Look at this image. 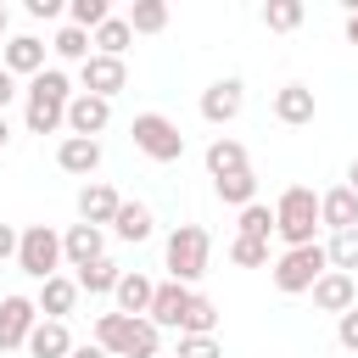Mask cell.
Here are the masks:
<instances>
[{"label":"cell","instance_id":"cell-23","mask_svg":"<svg viewBox=\"0 0 358 358\" xmlns=\"http://www.w3.org/2000/svg\"><path fill=\"white\" fill-rule=\"evenodd\" d=\"M151 291H157V280H145V274H123L117 280V313H129V319H145V308H151Z\"/></svg>","mask_w":358,"mask_h":358},{"label":"cell","instance_id":"cell-8","mask_svg":"<svg viewBox=\"0 0 358 358\" xmlns=\"http://www.w3.org/2000/svg\"><path fill=\"white\" fill-rule=\"evenodd\" d=\"M34 324H39L34 296H22V291L0 296V358H11L17 347H28V330H34Z\"/></svg>","mask_w":358,"mask_h":358},{"label":"cell","instance_id":"cell-46","mask_svg":"<svg viewBox=\"0 0 358 358\" xmlns=\"http://www.w3.org/2000/svg\"><path fill=\"white\" fill-rule=\"evenodd\" d=\"M352 358H358V352H352Z\"/></svg>","mask_w":358,"mask_h":358},{"label":"cell","instance_id":"cell-4","mask_svg":"<svg viewBox=\"0 0 358 358\" xmlns=\"http://www.w3.org/2000/svg\"><path fill=\"white\" fill-rule=\"evenodd\" d=\"M207 257H213V235H207L201 224H179V229L162 241V263H168V274H173L179 285H196V280L207 274Z\"/></svg>","mask_w":358,"mask_h":358},{"label":"cell","instance_id":"cell-31","mask_svg":"<svg viewBox=\"0 0 358 358\" xmlns=\"http://www.w3.org/2000/svg\"><path fill=\"white\" fill-rule=\"evenodd\" d=\"M263 28H268V34L302 28V0H268V6H263Z\"/></svg>","mask_w":358,"mask_h":358},{"label":"cell","instance_id":"cell-5","mask_svg":"<svg viewBox=\"0 0 358 358\" xmlns=\"http://www.w3.org/2000/svg\"><path fill=\"white\" fill-rule=\"evenodd\" d=\"M17 268H22L28 280H50V274H62V235H56L50 224H28V229H17Z\"/></svg>","mask_w":358,"mask_h":358},{"label":"cell","instance_id":"cell-2","mask_svg":"<svg viewBox=\"0 0 358 358\" xmlns=\"http://www.w3.org/2000/svg\"><path fill=\"white\" fill-rule=\"evenodd\" d=\"M95 347L106 358H157L162 330L151 319H129V313H101L95 319Z\"/></svg>","mask_w":358,"mask_h":358},{"label":"cell","instance_id":"cell-41","mask_svg":"<svg viewBox=\"0 0 358 358\" xmlns=\"http://www.w3.org/2000/svg\"><path fill=\"white\" fill-rule=\"evenodd\" d=\"M67 358H106V352H101V347H95V341H84V347H78V341H73V352H67Z\"/></svg>","mask_w":358,"mask_h":358},{"label":"cell","instance_id":"cell-14","mask_svg":"<svg viewBox=\"0 0 358 358\" xmlns=\"http://www.w3.org/2000/svg\"><path fill=\"white\" fill-rule=\"evenodd\" d=\"M190 285H179V280H162L157 291H151V308H145V319L157 324V330H179V319H185V308H190Z\"/></svg>","mask_w":358,"mask_h":358},{"label":"cell","instance_id":"cell-3","mask_svg":"<svg viewBox=\"0 0 358 358\" xmlns=\"http://www.w3.org/2000/svg\"><path fill=\"white\" fill-rule=\"evenodd\" d=\"M313 229H319V196L308 185L280 190V201H274V235L285 241V252L291 246H313Z\"/></svg>","mask_w":358,"mask_h":358},{"label":"cell","instance_id":"cell-29","mask_svg":"<svg viewBox=\"0 0 358 358\" xmlns=\"http://www.w3.org/2000/svg\"><path fill=\"white\" fill-rule=\"evenodd\" d=\"M50 50H56L62 62H78V67H84V62L95 56V45H90V34H84V28H73V22H67V28H56V39H50Z\"/></svg>","mask_w":358,"mask_h":358},{"label":"cell","instance_id":"cell-40","mask_svg":"<svg viewBox=\"0 0 358 358\" xmlns=\"http://www.w3.org/2000/svg\"><path fill=\"white\" fill-rule=\"evenodd\" d=\"M11 101H17V78L0 67V117H6V106H11Z\"/></svg>","mask_w":358,"mask_h":358},{"label":"cell","instance_id":"cell-35","mask_svg":"<svg viewBox=\"0 0 358 358\" xmlns=\"http://www.w3.org/2000/svg\"><path fill=\"white\" fill-rule=\"evenodd\" d=\"M229 263H241V268H263V263H268V241L235 235V241H229Z\"/></svg>","mask_w":358,"mask_h":358},{"label":"cell","instance_id":"cell-26","mask_svg":"<svg viewBox=\"0 0 358 358\" xmlns=\"http://www.w3.org/2000/svg\"><path fill=\"white\" fill-rule=\"evenodd\" d=\"M123 22H129V34H162L168 28V0H134Z\"/></svg>","mask_w":358,"mask_h":358},{"label":"cell","instance_id":"cell-44","mask_svg":"<svg viewBox=\"0 0 358 358\" xmlns=\"http://www.w3.org/2000/svg\"><path fill=\"white\" fill-rule=\"evenodd\" d=\"M6 140H11V129H6V117H0V151H6Z\"/></svg>","mask_w":358,"mask_h":358},{"label":"cell","instance_id":"cell-24","mask_svg":"<svg viewBox=\"0 0 358 358\" xmlns=\"http://www.w3.org/2000/svg\"><path fill=\"white\" fill-rule=\"evenodd\" d=\"M112 229H117V241H151L157 218H151V207H145V201H123V207H117V218H112Z\"/></svg>","mask_w":358,"mask_h":358},{"label":"cell","instance_id":"cell-18","mask_svg":"<svg viewBox=\"0 0 358 358\" xmlns=\"http://www.w3.org/2000/svg\"><path fill=\"white\" fill-rule=\"evenodd\" d=\"M319 224H324L330 235H341V229H358V196H352L347 185L324 190V196H319Z\"/></svg>","mask_w":358,"mask_h":358},{"label":"cell","instance_id":"cell-9","mask_svg":"<svg viewBox=\"0 0 358 358\" xmlns=\"http://www.w3.org/2000/svg\"><path fill=\"white\" fill-rule=\"evenodd\" d=\"M0 67H6L11 78H39V73H45V39L11 34V39L0 45Z\"/></svg>","mask_w":358,"mask_h":358},{"label":"cell","instance_id":"cell-43","mask_svg":"<svg viewBox=\"0 0 358 358\" xmlns=\"http://www.w3.org/2000/svg\"><path fill=\"white\" fill-rule=\"evenodd\" d=\"M347 39L358 45V6H352V17H347Z\"/></svg>","mask_w":358,"mask_h":358},{"label":"cell","instance_id":"cell-21","mask_svg":"<svg viewBox=\"0 0 358 358\" xmlns=\"http://www.w3.org/2000/svg\"><path fill=\"white\" fill-rule=\"evenodd\" d=\"M28 352H34V358H67V352H73L67 319H39V324L28 330Z\"/></svg>","mask_w":358,"mask_h":358},{"label":"cell","instance_id":"cell-39","mask_svg":"<svg viewBox=\"0 0 358 358\" xmlns=\"http://www.w3.org/2000/svg\"><path fill=\"white\" fill-rule=\"evenodd\" d=\"M11 257H17V229L0 224V263H11Z\"/></svg>","mask_w":358,"mask_h":358},{"label":"cell","instance_id":"cell-45","mask_svg":"<svg viewBox=\"0 0 358 358\" xmlns=\"http://www.w3.org/2000/svg\"><path fill=\"white\" fill-rule=\"evenodd\" d=\"M6 22H11V11H6V6H0V34H6Z\"/></svg>","mask_w":358,"mask_h":358},{"label":"cell","instance_id":"cell-27","mask_svg":"<svg viewBox=\"0 0 358 358\" xmlns=\"http://www.w3.org/2000/svg\"><path fill=\"white\" fill-rule=\"evenodd\" d=\"M129 39H134V34H129V22H123V17H106V22H101V28L90 34V45H95V56H117V62H123V50H129Z\"/></svg>","mask_w":358,"mask_h":358},{"label":"cell","instance_id":"cell-19","mask_svg":"<svg viewBox=\"0 0 358 358\" xmlns=\"http://www.w3.org/2000/svg\"><path fill=\"white\" fill-rule=\"evenodd\" d=\"M313 90L308 84H285V90H274V117L285 123V129H302V123H313Z\"/></svg>","mask_w":358,"mask_h":358},{"label":"cell","instance_id":"cell-38","mask_svg":"<svg viewBox=\"0 0 358 358\" xmlns=\"http://www.w3.org/2000/svg\"><path fill=\"white\" fill-rule=\"evenodd\" d=\"M28 17L50 22V17H62V0H28Z\"/></svg>","mask_w":358,"mask_h":358},{"label":"cell","instance_id":"cell-36","mask_svg":"<svg viewBox=\"0 0 358 358\" xmlns=\"http://www.w3.org/2000/svg\"><path fill=\"white\" fill-rule=\"evenodd\" d=\"M179 358H224L218 336H179Z\"/></svg>","mask_w":358,"mask_h":358},{"label":"cell","instance_id":"cell-16","mask_svg":"<svg viewBox=\"0 0 358 358\" xmlns=\"http://www.w3.org/2000/svg\"><path fill=\"white\" fill-rule=\"evenodd\" d=\"M117 207H123V196H117L112 185H101V179H90V185L78 190V218H84L90 229H106V224L117 218Z\"/></svg>","mask_w":358,"mask_h":358},{"label":"cell","instance_id":"cell-15","mask_svg":"<svg viewBox=\"0 0 358 358\" xmlns=\"http://www.w3.org/2000/svg\"><path fill=\"white\" fill-rule=\"evenodd\" d=\"M78 280L73 274H50V280H39V296H34V308H39V319H67L73 308H78Z\"/></svg>","mask_w":358,"mask_h":358},{"label":"cell","instance_id":"cell-17","mask_svg":"<svg viewBox=\"0 0 358 358\" xmlns=\"http://www.w3.org/2000/svg\"><path fill=\"white\" fill-rule=\"evenodd\" d=\"M95 257H106V229H90V224H73V229L62 235V263H73V268H84V263H95Z\"/></svg>","mask_w":358,"mask_h":358},{"label":"cell","instance_id":"cell-42","mask_svg":"<svg viewBox=\"0 0 358 358\" xmlns=\"http://www.w3.org/2000/svg\"><path fill=\"white\" fill-rule=\"evenodd\" d=\"M347 190L358 196V157H352V168H347Z\"/></svg>","mask_w":358,"mask_h":358},{"label":"cell","instance_id":"cell-30","mask_svg":"<svg viewBox=\"0 0 358 358\" xmlns=\"http://www.w3.org/2000/svg\"><path fill=\"white\" fill-rule=\"evenodd\" d=\"M213 190H218V201H229V207H252V201H257L252 168H246V173H229V179H213Z\"/></svg>","mask_w":358,"mask_h":358},{"label":"cell","instance_id":"cell-32","mask_svg":"<svg viewBox=\"0 0 358 358\" xmlns=\"http://www.w3.org/2000/svg\"><path fill=\"white\" fill-rule=\"evenodd\" d=\"M324 257H330V268H336V274H352V268H358V229H341V235H330Z\"/></svg>","mask_w":358,"mask_h":358},{"label":"cell","instance_id":"cell-37","mask_svg":"<svg viewBox=\"0 0 358 358\" xmlns=\"http://www.w3.org/2000/svg\"><path fill=\"white\" fill-rule=\"evenodd\" d=\"M336 341H341V347H347V352H358V308H352V313H341V319H336Z\"/></svg>","mask_w":358,"mask_h":358},{"label":"cell","instance_id":"cell-25","mask_svg":"<svg viewBox=\"0 0 358 358\" xmlns=\"http://www.w3.org/2000/svg\"><path fill=\"white\" fill-rule=\"evenodd\" d=\"M73 280H78V291H90V296H112L117 280H123V268H117L112 257H95V263H84Z\"/></svg>","mask_w":358,"mask_h":358},{"label":"cell","instance_id":"cell-7","mask_svg":"<svg viewBox=\"0 0 358 358\" xmlns=\"http://www.w3.org/2000/svg\"><path fill=\"white\" fill-rule=\"evenodd\" d=\"M129 134H134V145H140L151 162H179V157H185V134H179V123L162 117V112H140V117L129 123Z\"/></svg>","mask_w":358,"mask_h":358},{"label":"cell","instance_id":"cell-22","mask_svg":"<svg viewBox=\"0 0 358 358\" xmlns=\"http://www.w3.org/2000/svg\"><path fill=\"white\" fill-rule=\"evenodd\" d=\"M207 173H213V179L246 173V145H241V140H229V134H218V140L207 145Z\"/></svg>","mask_w":358,"mask_h":358},{"label":"cell","instance_id":"cell-28","mask_svg":"<svg viewBox=\"0 0 358 358\" xmlns=\"http://www.w3.org/2000/svg\"><path fill=\"white\" fill-rule=\"evenodd\" d=\"M218 330V308H213V296H190V308H185V319H179V336H213Z\"/></svg>","mask_w":358,"mask_h":358},{"label":"cell","instance_id":"cell-20","mask_svg":"<svg viewBox=\"0 0 358 358\" xmlns=\"http://www.w3.org/2000/svg\"><path fill=\"white\" fill-rule=\"evenodd\" d=\"M56 168H62V173L90 179V173L101 168V140H78V134H67V140L56 145Z\"/></svg>","mask_w":358,"mask_h":358},{"label":"cell","instance_id":"cell-13","mask_svg":"<svg viewBox=\"0 0 358 358\" xmlns=\"http://www.w3.org/2000/svg\"><path fill=\"white\" fill-rule=\"evenodd\" d=\"M313 308H324V313H352L358 308V280L352 274H336V268H324L319 280H313Z\"/></svg>","mask_w":358,"mask_h":358},{"label":"cell","instance_id":"cell-33","mask_svg":"<svg viewBox=\"0 0 358 358\" xmlns=\"http://www.w3.org/2000/svg\"><path fill=\"white\" fill-rule=\"evenodd\" d=\"M67 17H73V28H84V34H95L106 17H112V6L106 0H73L67 6Z\"/></svg>","mask_w":358,"mask_h":358},{"label":"cell","instance_id":"cell-1","mask_svg":"<svg viewBox=\"0 0 358 358\" xmlns=\"http://www.w3.org/2000/svg\"><path fill=\"white\" fill-rule=\"evenodd\" d=\"M78 90H73V78L62 73V67H45L39 78H28V112H22V123H28V134H56L62 123H67V101H73Z\"/></svg>","mask_w":358,"mask_h":358},{"label":"cell","instance_id":"cell-34","mask_svg":"<svg viewBox=\"0 0 358 358\" xmlns=\"http://www.w3.org/2000/svg\"><path fill=\"white\" fill-rule=\"evenodd\" d=\"M241 235H252V241H268V235H274V207H263V201L241 207Z\"/></svg>","mask_w":358,"mask_h":358},{"label":"cell","instance_id":"cell-10","mask_svg":"<svg viewBox=\"0 0 358 358\" xmlns=\"http://www.w3.org/2000/svg\"><path fill=\"white\" fill-rule=\"evenodd\" d=\"M106 123H112V101H101V95H73L67 101V134H78V140H95V134H106Z\"/></svg>","mask_w":358,"mask_h":358},{"label":"cell","instance_id":"cell-11","mask_svg":"<svg viewBox=\"0 0 358 358\" xmlns=\"http://www.w3.org/2000/svg\"><path fill=\"white\" fill-rule=\"evenodd\" d=\"M78 84H84V95H101V101H112V95L129 84V67H123L117 56H90V62L78 67Z\"/></svg>","mask_w":358,"mask_h":358},{"label":"cell","instance_id":"cell-6","mask_svg":"<svg viewBox=\"0 0 358 358\" xmlns=\"http://www.w3.org/2000/svg\"><path fill=\"white\" fill-rule=\"evenodd\" d=\"M330 268V257H324V246L313 241V246H291V252H280L274 257V285L285 291V296H302V291H313V280Z\"/></svg>","mask_w":358,"mask_h":358},{"label":"cell","instance_id":"cell-12","mask_svg":"<svg viewBox=\"0 0 358 358\" xmlns=\"http://www.w3.org/2000/svg\"><path fill=\"white\" fill-rule=\"evenodd\" d=\"M241 106H246V84L241 78H218V84L201 90V117L207 123H235Z\"/></svg>","mask_w":358,"mask_h":358}]
</instances>
